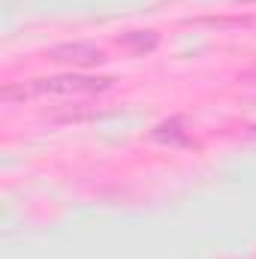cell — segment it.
Wrapping results in <instances>:
<instances>
[{
	"instance_id": "6da1fadb",
	"label": "cell",
	"mask_w": 256,
	"mask_h": 259,
	"mask_svg": "<svg viewBox=\"0 0 256 259\" xmlns=\"http://www.w3.org/2000/svg\"><path fill=\"white\" fill-rule=\"evenodd\" d=\"M112 78L106 75H55V78H36L27 88H3V100H27L33 94H55V97H66V94H100L109 91Z\"/></svg>"
},
{
	"instance_id": "3957f363",
	"label": "cell",
	"mask_w": 256,
	"mask_h": 259,
	"mask_svg": "<svg viewBox=\"0 0 256 259\" xmlns=\"http://www.w3.org/2000/svg\"><path fill=\"white\" fill-rule=\"evenodd\" d=\"M154 139H157V142H187V136H184V130H181V121H178V118L160 124V127L154 130Z\"/></svg>"
},
{
	"instance_id": "277c9868",
	"label": "cell",
	"mask_w": 256,
	"mask_h": 259,
	"mask_svg": "<svg viewBox=\"0 0 256 259\" xmlns=\"http://www.w3.org/2000/svg\"><path fill=\"white\" fill-rule=\"evenodd\" d=\"M124 46L136 49V52H151V49L157 46V33H151V30H145V33H130V36H124Z\"/></svg>"
},
{
	"instance_id": "7a4b0ae2",
	"label": "cell",
	"mask_w": 256,
	"mask_h": 259,
	"mask_svg": "<svg viewBox=\"0 0 256 259\" xmlns=\"http://www.w3.org/2000/svg\"><path fill=\"white\" fill-rule=\"evenodd\" d=\"M49 58L61 61V64H72V66H94V64L106 61L103 49H97L91 42H64V46H55V49H49Z\"/></svg>"
}]
</instances>
